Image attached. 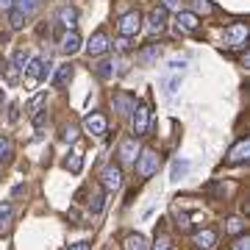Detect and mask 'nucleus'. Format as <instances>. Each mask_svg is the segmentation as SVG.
Returning a JSON list of instances; mask_svg holds the SVG:
<instances>
[{
	"label": "nucleus",
	"instance_id": "nucleus-1",
	"mask_svg": "<svg viewBox=\"0 0 250 250\" xmlns=\"http://www.w3.org/2000/svg\"><path fill=\"white\" fill-rule=\"evenodd\" d=\"M159 164H161V156L153 147H139V156H136L134 167H136V175L142 181H147L150 175L159 172Z\"/></svg>",
	"mask_w": 250,
	"mask_h": 250
},
{
	"label": "nucleus",
	"instance_id": "nucleus-2",
	"mask_svg": "<svg viewBox=\"0 0 250 250\" xmlns=\"http://www.w3.org/2000/svg\"><path fill=\"white\" fill-rule=\"evenodd\" d=\"M100 189L106 195H114L123 189V167L120 164H108L106 170L100 172Z\"/></svg>",
	"mask_w": 250,
	"mask_h": 250
},
{
	"label": "nucleus",
	"instance_id": "nucleus-3",
	"mask_svg": "<svg viewBox=\"0 0 250 250\" xmlns=\"http://www.w3.org/2000/svg\"><path fill=\"white\" fill-rule=\"evenodd\" d=\"M117 31H120V36L134 39V36L142 31V11L134 9V11H128V14H123V17H120V22H117Z\"/></svg>",
	"mask_w": 250,
	"mask_h": 250
},
{
	"label": "nucleus",
	"instance_id": "nucleus-4",
	"mask_svg": "<svg viewBox=\"0 0 250 250\" xmlns=\"http://www.w3.org/2000/svg\"><path fill=\"white\" fill-rule=\"evenodd\" d=\"M131 114H134L131 117V128H134L136 139H142L147 134V128H150V106L147 103H136Z\"/></svg>",
	"mask_w": 250,
	"mask_h": 250
},
{
	"label": "nucleus",
	"instance_id": "nucleus-5",
	"mask_svg": "<svg viewBox=\"0 0 250 250\" xmlns=\"http://www.w3.org/2000/svg\"><path fill=\"white\" fill-rule=\"evenodd\" d=\"M81 128H83V134L86 136H103L108 131V120L100 114V111H89V114L83 117Z\"/></svg>",
	"mask_w": 250,
	"mask_h": 250
},
{
	"label": "nucleus",
	"instance_id": "nucleus-6",
	"mask_svg": "<svg viewBox=\"0 0 250 250\" xmlns=\"http://www.w3.org/2000/svg\"><path fill=\"white\" fill-rule=\"evenodd\" d=\"M225 45L233 47V50H242V47L248 45V22H233V25H228V31H225Z\"/></svg>",
	"mask_w": 250,
	"mask_h": 250
},
{
	"label": "nucleus",
	"instance_id": "nucleus-7",
	"mask_svg": "<svg viewBox=\"0 0 250 250\" xmlns=\"http://www.w3.org/2000/svg\"><path fill=\"white\" fill-rule=\"evenodd\" d=\"M139 139L136 136H125L123 142H120V147H117V156H120V161H125V164H134L136 156H139Z\"/></svg>",
	"mask_w": 250,
	"mask_h": 250
},
{
	"label": "nucleus",
	"instance_id": "nucleus-8",
	"mask_svg": "<svg viewBox=\"0 0 250 250\" xmlns=\"http://www.w3.org/2000/svg\"><path fill=\"white\" fill-rule=\"evenodd\" d=\"M111 106H114L117 114L128 117L131 111H134V106H136V98L134 95H128V92H114V95H111Z\"/></svg>",
	"mask_w": 250,
	"mask_h": 250
},
{
	"label": "nucleus",
	"instance_id": "nucleus-9",
	"mask_svg": "<svg viewBox=\"0 0 250 250\" xmlns=\"http://www.w3.org/2000/svg\"><path fill=\"white\" fill-rule=\"evenodd\" d=\"M106 50H111V47H108V36H106V31H95V34L89 36V42H86V53L98 59V56H103Z\"/></svg>",
	"mask_w": 250,
	"mask_h": 250
},
{
	"label": "nucleus",
	"instance_id": "nucleus-10",
	"mask_svg": "<svg viewBox=\"0 0 250 250\" xmlns=\"http://www.w3.org/2000/svg\"><path fill=\"white\" fill-rule=\"evenodd\" d=\"M248 156H250V139L248 136H242L239 142L228 150V164H245Z\"/></svg>",
	"mask_w": 250,
	"mask_h": 250
},
{
	"label": "nucleus",
	"instance_id": "nucleus-11",
	"mask_svg": "<svg viewBox=\"0 0 250 250\" xmlns=\"http://www.w3.org/2000/svg\"><path fill=\"white\" fill-rule=\"evenodd\" d=\"M197 28H200V17H197L195 11L181 9L178 11V31L181 34H195Z\"/></svg>",
	"mask_w": 250,
	"mask_h": 250
},
{
	"label": "nucleus",
	"instance_id": "nucleus-12",
	"mask_svg": "<svg viewBox=\"0 0 250 250\" xmlns=\"http://www.w3.org/2000/svg\"><path fill=\"white\" fill-rule=\"evenodd\" d=\"M192 245H195L197 250H211L217 245V231L214 228H203V231H197L195 236H192Z\"/></svg>",
	"mask_w": 250,
	"mask_h": 250
},
{
	"label": "nucleus",
	"instance_id": "nucleus-13",
	"mask_svg": "<svg viewBox=\"0 0 250 250\" xmlns=\"http://www.w3.org/2000/svg\"><path fill=\"white\" fill-rule=\"evenodd\" d=\"M81 34L72 28V31H64V36H62V53H67V56H72V53H78L81 50Z\"/></svg>",
	"mask_w": 250,
	"mask_h": 250
},
{
	"label": "nucleus",
	"instance_id": "nucleus-14",
	"mask_svg": "<svg viewBox=\"0 0 250 250\" xmlns=\"http://www.w3.org/2000/svg\"><path fill=\"white\" fill-rule=\"evenodd\" d=\"M56 20H59V25L72 31V28L78 25V9H72V6H62V9L56 11Z\"/></svg>",
	"mask_w": 250,
	"mask_h": 250
},
{
	"label": "nucleus",
	"instance_id": "nucleus-15",
	"mask_svg": "<svg viewBox=\"0 0 250 250\" xmlns=\"http://www.w3.org/2000/svg\"><path fill=\"white\" fill-rule=\"evenodd\" d=\"M167 14H170V11L164 9V6H156V9L150 11V31L153 34H161V31H164V28H167Z\"/></svg>",
	"mask_w": 250,
	"mask_h": 250
},
{
	"label": "nucleus",
	"instance_id": "nucleus-16",
	"mask_svg": "<svg viewBox=\"0 0 250 250\" xmlns=\"http://www.w3.org/2000/svg\"><path fill=\"white\" fill-rule=\"evenodd\" d=\"M159 56H161V47H159V45H153V42H150V45H145L142 50L136 53V62L147 67V64H156V62H159Z\"/></svg>",
	"mask_w": 250,
	"mask_h": 250
},
{
	"label": "nucleus",
	"instance_id": "nucleus-17",
	"mask_svg": "<svg viewBox=\"0 0 250 250\" xmlns=\"http://www.w3.org/2000/svg\"><path fill=\"white\" fill-rule=\"evenodd\" d=\"M72 75H75V67H72V64H62V67L56 70V75H53V86L56 89H64V86L72 81Z\"/></svg>",
	"mask_w": 250,
	"mask_h": 250
},
{
	"label": "nucleus",
	"instance_id": "nucleus-18",
	"mask_svg": "<svg viewBox=\"0 0 250 250\" xmlns=\"http://www.w3.org/2000/svg\"><path fill=\"white\" fill-rule=\"evenodd\" d=\"M123 250H150V242L142 233H128L123 239Z\"/></svg>",
	"mask_w": 250,
	"mask_h": 250
},
{
	"label": "nucleus",
	"instance_id": "nucleus-19",
	"mask_svg": "<svg viewBox=\"0 0 250 250\" xmlns=\"http://www.w3.org/2000/svg\"><path fill=\"white\" fill-rule=\"evenodd\" d=\"M11 223H14V208H11V203H0V236L11 231Z\"/></svg>",
	"mask_w": 250,
	"mask_h": 250
},
{
	"label": "nucleus",
	"instance_id": "nucleus-20",
	"mask_svg": "<svg viewBox=\"0 0 250 250\" xmlns=\"http://www.w3.org/2000/svg\"><path fill=\"white\" fill-rule=\"evenodd\" d=\"M42 70H45V59H28L25 75L31 81H42Z\"/></svg>",
	"mask_w": 250,
	"mask_h": 250
},
{
	"label": "nucleus",
	"instance_id": "nucleus-21",
	"mask_svg": "<svg viewBox=\"0 0 250 250\" xmlns=\"http://www.w3.org/2000/svg\"><path fill=\"white\" fill-rule=\"evenodd\" d=\"M248 231V223L242 220V217H228L225 220V233L228 236H239V233H245Z\"/></svg>",
	"mask_w": 250,
	"mask_h": 250
},
{
	"label": "nucleus",
	"instance_id": "nucleus-22",
	"mask_svg": "<svg viewBox=\"0 0 250 250\" xmlns=\"http://www.w3.org/2000/svg\"><path fill=\"white\" fill-rule=\"evenodd\" d=\"M64 167H67L72 175H78V172L83 170V159H81V153H70V156L64 159Z\"/></svg>",
	"mask_w": 250,
	"mask_h": 250
},
{
	"label": "nucleus",
	"instance_id": "nucleus-23",
	"mask_svg": "<svg viewBox=\"0 0 250 250\" xmlns=\"http://www.w3.org/2000/svg\"><path fill=\"white\" fill-rule=\"evenodd\" d=\"M9 28L11 31H22V28H25V14H22L20 9L9 11Z\"/></svg>",
	"mask_w": 250,
	"mask_h": 250
},
{
	"label": "nucleus",
	"instance_id": "nucleus-24",
	"mask_svg": "<svg viewBox=\"0 0 250 250\" xmlns=\"http://www.w3.org/2000/svg\"><path fill=\"white\" fill-rule=\"evenodd\" d=\"M103 206H106V192H103V189H98V192H95V197L89 200V211H92V214H100V211H103Z\"/></svg>",
	"mask_w": 250,
	"mask_h": 250
},
{
	"label": "nucleus",
	"instance_id": "nucleus-25",
	"mask_svg": "<svg viewBox=\"0 0 250 250\" xmlns=\"http://www.w3.org/2000/svg\"><path fill=\"white\" fill-rule=\"evenodd\" d=\"M14 9H20L25 17H34L36 9H39V0H17V6Z\"/></svg>",
	"mask_w": 250,
	"mask_h": 250
},
{
	"label": "nucleus",
	"instance_id": "nucleus-26",
	"mask_svg": "<svg viewBox=\"0 0 250 250\" xmlns=\"http://www.w3.org/2000/svg\"><path fill=\"white\" fill-rule=\"evenodd\" d=\"M95 72H98V78H103V81H111V78H114V64H111V62H98V67H95Z\"/></svg>",
	"mask_w": 250,
	"mask_h": 250
},
{
	"label": "nucleus",
	"instance_id": "nucleus-27",
	"mask_svg": "<svg viewBox=\"0 0 250 250\" xmlns=\"http://www.w3.org/2000/svg\"><path fill=\"white\" fill-rule=\"evenodd\" d=\"M11 153H14V142L9 136H0V161H9Z\"/></svg>",
	"mask_w": 250,
	"mask_h": 250
},
{
	"label": "nucleus",
	"instance_id": "nucleus-28",
	"mask_svg": "<svg viewBox=\"0 0 250 250\" xmlns=\"http://www.w3.org/2000/svg\"><path fill=\"white\" fill-rule=\"evenodd\" d=\"M62 139H64V142H75V139H78V125H64V128H62Z\"/></svg>",
	"mask_w": 250,
	"mask_h": 250
},
{
	"label": "nucleus",
	"instance_id": "nucleus-29",
	"mask_svg": "<svg viewBox=\"0 0 250 250\" xmlns=\"http://www.w3.org/2000/svg\"><path fill=\"white\" fill-rule=\"evenodd\" d=\"M108 47H114L117 53H128V50H131V39H128V36H120L117 42H108Z\"/></svg>",
	"mask_w": 250,
	"mask_h": 250
},
{
	"label": "nucleus",
	"instance_id": "nucleus-30",
	"mask_svg": "<svg viewBox=\"0 0 250 250\" xmlns=\"http://www.w3.org/2000/svg\"><path fill=\"white\" fill-rule=\"evenodd\" d=\"M45 100H47V92H39V95H34V98H31V103H28V111H31V114H34V111H39Z\"/></svg>",
	"mask_w": 250,
	"mask_h": 250
},
{
	"label": "nucleus",
	"instance_id": "nucleus-31",
	"mask_svg": "<svg viewBox=\"0 0 250 250\" xmlns=\"http://www.w3.org/2000/svg\"><path fill=\"white\" fill-rule=\"evenodd\" d=\"M192 6H195V14L197 11H203V14H211L214 11V3L211 0H192Z\"/></svg>",
	"mask_w": 250,
	"mask_h": 250
},
{
	"label": "nucleus",
	"instance_id": "nucleus-32",
	"mask_svg": "<svg viewBox=\"0 0 250 250\" xmlns=\"http://www.w3.org/2000/svg\"><path fill=\"white\" fill-rule=\"evenodd\" d=\"M153 250H172V248H170V236L156 231V245H153Z\"/></svg>",
	"mask_w": 250,
	"mask_h": 250
},
{
	"label": "nucleus",
	"instance_id": "nucleus-33",
	"mask_svg": "<svg viewBox=\"0 0 250 250\" xmlns=\"http://www.w3.org/2000/svg\"><path fill=\"white\" fill-rule=\"evenodd\" d=\"M11 64H14L17 70H25V64H28V53H25V50H17V53L11 56Z\"/></svg>",
	"mask_w": 250,
	"mask_h": 250
},
{
	"label": "nucleus",
	"instance_id": "nucleus-34",
	"mask_svg": "<svg viewBox=\"0 0 250 250\" xmlns=\"http://www.w3.org/2000/svg\"><path fill=\"white\" fill-rule=\"evenodd\" d=\"M187 170H189V164H187V161H175V164H172V181H178Z\"/></svg>",
	"mask_w": 250,
	"mask_h": 250
},
{
	"label": "nucleus",
	"instance_id": "nucleus-35",
	"mask_svg": "<svg viewBox=\"0 0 250 250\" xmlns=\"http://www.w3.org/2000/svg\"><path fill=\"white\" fill-rule=\"evenodd\" d=\"M6 81H9V83H17V81H20V70L14 67V64L6 67Z\"/></svg>",
	"mask_w": 250,
	"mask_h": 250
},
{
	"label": "nucleus",
	"instance_id": "nucleus-36",
	"mask_svg": "<svg viewBox=\"0 0 250 250\" xmlns=\"http://www.w3.org/2000/svg\"><path fill=\"white\" fill-rule=\"evenodd\" d=\"M114 75H125V72H128V62H125V59H114Z\"/></svg>",
	"mask_w": 250,
	"mask_h": 250
},
{
	"label": "nucleus",
	"instance_id": "nucleus-37",
	"mask_svg": "<svg viewBox=\"0 0 250 250\" xmlns=\"http://www.w3.org/2000/svg\"><path fill=\"white\" fill-rule=\"evenodd\" d=\"M233 250H250V239L245 236V233H239V236H236V245H233Z\"/></svg>",
	"mask_w": 250,
	"mask_h": 250
},
{
	"label": "nucleus",
	"instance_id": "nucleus-38",
	"mask_svg": "<svg viewBox=\"0 0 250 250\" xmlns=\"http://www.w3.org/2000/svg\"><path fill=\"white\" fill-rule=\"evenodd\" d=\"M45 120H47V111H45V108L34 111V125H36V128H42V125H45Z\"/></svg>",
	"mask_w": 250,
	"mask_h": 250
},
{
	"label": "nucleus",
	"instance_id": "nucleus-39",
	"mask_svg": "<svg viewBox=\"0 0 250 250\" xmlns=\"http://www.w3.org/2000/svg\"><path fill=\"white\" fill-rule=\"evenodd\" d=\"M161 6H164L167 11H175V14H178L181 11V0H161Z\"/></svg>",
	"mask_w": 250,
	"mask_h": 250
},
{
	"label": "nucleus",
	"instance_id": "nucleus-40",
	"mask_svg": "<svg viewBox=\"0 0 250 250\" xmlns=\"http://www.w3.org/2000/svg\"><path fill=\"white\" fill-rule=\"evenodd\" d=\"M178 83H181V78L175 75V78L170 81V86H167V95H175V92H178Z\"/></svg>",
	"mask_w": 250,
	"mask_h": 250
},
{
	"label": "nucleus",
	"instance_id": "nucleus-41",
	"mask_svg": "<svg viewBox=\"0 0 250 250\" xmlns=\"http://www.w3.org/2000/svg\"><path fill=\"white\" fill-rule=\"evenodd\" d=\"M178 228L181 231H189V217L187 214H178Z\"/></svg>",
	"mask_w": 250,
	"mask_h": 250
},
{
	"label": "nucleus",
	"instance_id": "nucleus-42",
	"mask_svg": "<svg viewBox=\"0 0 250 250\" xmlns=\"http://www.w3.org/2000/svg\"><path fill=\"white\" fill-rule=\"evenodd\" d=\"M67 220H70V223H81V214H78V208H70V211H67Z\"/></svg>",
	"mask_w": 250,
	"mask_h": 250
},
{
	"label": "nucleus",
	"instance_id": "nucleus-43",
	"mask_svg": "<svg viewBox=\"0 0 250 250\" xmlns=\"http://www.w3.org/2000/svg\"><path fill=\"white\" fill-rule=\"evenodd\" d=\"M11 9H14V0H0V11H6V14H9Z\"/></svg>",
	"mask_w": 250,
	"mask_h": 250
},
{
	"label": "nucleus",
	"instance_id": "nucleus-44",
	"mask_svg": "<svg viewBox=\"0 0 250 250\" xmlns=\"http://www.w3.org/2000/svg\"><path fill=\"white\" fill-rule=\"evenodd\" d=\"M17 117H20V106H17V103H14V106L9 108V120H11V123H14Z\"/></svg>",
	"mask_w": 250,
	"mask_h": 250
},
{
	"label": "nucleus",
	"instance_id": "nucleus-45",
	"mask_svg": "<svg viewBox=\"0 0 250 250\" xmlns=\"http://www.w3.org/2000/svg\"><path fill=\"white\" fill-rule=\"evenodd\" d=\"M67 250H89V245H86V242H75V245H70Z\"/></svg>",
	"mask_w": 250,
	"mask_h": 250
},
{
	"label": "nucleus",
	"instance_id": "nucleus-46",
	"mask_svg": "<svg viewBox=\"0 0 250 250\" xmlns=\"http://www.w3.org/2000/svg\"><path fill=\"white\" fill-rule=\"evenodd\" d=\"M3 98H6V92L0 89V106H3Z\"/></svg>",
	"mask_w": 250,
	"mask_h": 250
},
{
	"label": "nucleus",
	"instance_id": "nucleus-47",
	"mask_svg": "<svg viewBox=\"0 0 250 250\" xmlns=\"http://www.w3.org/2000/svg\"><path fill=\"white\" fill-rule=\"evenodd\" d=\"M0 67H3V59H0Z\"/></svg>",
	"mask_w": 250,
	"mask_h": 250
}]
</instances>
